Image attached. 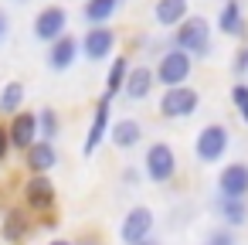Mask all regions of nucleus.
<instances>
[{
    "label": "nucleus",
    "mask_w": 248,
    "mask_h": 245,
    "mask_svg": "<svg viewBox=\"0 0 248 245\" xmlns=\"http://www.w3.org/2000/svg\"><path fill=\"white\" fill-rule=\"evenodd\" d=\"M204 245H238V238H234V231L228 225H217V228L207 231V242Z\"/></svg>",
    "instance_id": "nucleus-26"
},
{
    "label": "nucleus",
    "mask_w": 248,
    "mask_h": 245,
    "mask_svg": "<svg viewBox=\"0 0 248 245\" xmlns=\"http://www.w3.org/2000/svg\"><path fill=\"white\" fill-rule=\"evenodd\" d=\"M153 225H156L153 208H146V204L129 208L126 218H123V225H119V238H123V245H140V242H146V238L153 235Z\"/></svg>",
    "instance_id": "nucleus-8"
},
{
    "label": "nucleus",
    "mask_w": 248,
    "mask_h": 245,
    "mask_svg": "<svg viewBox=\"0 0 248 245\" xmlns=\"http://www.w3.org/2000/svg\"><path fill=\"white\" fill-rule=\"evenodd\" d=\"M48 245H75V242H68V238H51Z\"/></svg>",
    "instance_id": "nucleus-31"
},
{
    "label": "nucleus",
    "mask_w": 248,
    "mask_h": 245,
    "mask_svg": "<svg viewBox=\"0 0 248 245\" xmlns=\"http://www.w3.org/2000/svg\"><path fill=\"white\" fill-rule=\"evenodd\" d=\"M21 197H24V208L34 211V214H51L55 204H58V187L48 174H31L21 187Z\"/></svg>",
    "instance_id": "nucleus-6"
},
{
    "label": "nucleus",
    "mask_w": 248,
    "mask_h": 245,
    "mask_svg": "<svg viewBox=\"0 0 248 245\" xmlns=\"http://www.w3.org/2000/svg\"><path fill=\"white\" fill-rule=\"evenodd\" d=\"M11 34V17H7V11L4 7H0V41H4Z\"/></svg>",
    "instance_id": "nucleus-29"
},
{
    "label": "nucleus",
    "mask_w": 248,
    "mask_h": 245,
    "mask_svg": "<svg viewBox=\"0 0 248 245\" xmlns=\"http://www.w3.org/2000/svg\"><path fill=\"white\" fill-rule=\"evenodd\" d=\"M78 45H82V55H85L89 62H109V58H116L119 34H116L112 28H106V24L85 28V34L78 38Z\"/></svg>",
    "instance_id": "nucleus-7"
},
{
    "label": "nucleus",
    "mask_w": 248,
    "mask_h": 245,
    "mask_svg": "<svg viewBox=\"0 0 248 245\" xmlns=\"http://www.w3.org/2000/svg\"><path fill=\"white\" fill-rule=\"evenodd\" d=\"M231 72H234L238 79H245V75H248V45H241V48L234 51V62H231Z\"/></svg>",
    "instance_id": "nucleus-27"
},
{
    "label": "nucleus",
    "mask_w": 248,
    "mask_h": 245,
    "mask_svg": "<svg viewBox=\"0 0 248 245\" xmlns=\"http://www.w3.org/2000/svg\"><path fill=\"white\" fill-rule=\"evenodd\" d=\"M123 7V0H85L82 4V21L89 28H99V24H109Z\"/></svg>",
    "instance_id": "nucleus-21"
},
{
    "label": "nucleus",
    "mask_w": 248,
    "mask_h": 245,
    "mask_svg": "<svg viewBox=\"0 0 248 245\" xmlns=\"http://www.w3.org/2000/svg\"><path fill=\"white\" fill-rule=\"evenodd\" d=\"M211 21L204 14H190L180 28H173V48L187 51L190 58H207L211 55Z\"/></svg>",
    "instance_id": "nucleus-1"
},
{
    "label": "nucleus",
    "mask_w": 248,
    "mask_h": 245,
    "mask_svg": "<svg viewBox=\"0 0 248 245\" xmlns=\"http://www.w3.org/2000/svg\"><path fill=\"white\" fill-rule=\"evenodd\" d=\"M24 82H7L4 89H0V116H17L24 109Z\"/></svg>",
    "instance_id": "nucleus-23"
},
{
    "label": "nucleus",
    "mask_w": 248,
    "mask_h": 245,
    "mask_svg": "<svg viewBox=\"0 0 248 245\" xmlns=\"http://www.w3.org/2000/svg\"><path fill=\"white\" fill-rule=\"evenodd\" d=\"M214 214L221 218V225H228V228H241V225H248V201H241V197H214Z\"/></svg>",
    "instance_id": "nucleus-20"
},
{
    "label": "nucleus",
    "mask_w": 248,
    "mask_h": 245,
    "mask_svg": "<svg viewBox=\"0 0 248 245\" xmlns=\"http://www.w3.org/2000/svg\"><path fill=\"white\" fill-rule=\"evenodd\" d=\"M58 133H62V119H58V113H55L51 106L38 109V136H41V140H48V143H55V140H58Z\"/></svg>",
    "instance_id": "nucleus-24"
},
{
    "label": "nucleus",
    "mask_w": 248,
    "mask_h": 245,
    "mask_svg": "<svg viewBox=\"0 0 248 245\" xmlns=\"http://www.w3.org/2000/svg\"><path fill=\"white\" fill-rule=\"evenodd\" d=\"M62 34H68V11L62 4H48L34 17V38L45 45H55Z\"/></svg>",
    "instance_id": "nucleus-9"
},
{
    "label": "nucleus",
    "mask_w": 248,
    "mask_h": 245,
    "mask_svg": "<svg viewBox=\"0 0 248 245\" xmlns=\"http://www.w3.org/2000/svg\"><path fill=\"white\" fill-rule=\"evenodd\" d=\"M11 150H14V147H11V136H7V126H4V123H0V167H4V163H7V157H11Z\"/></svg>",
    "instance_id": "nucleus-28"
},
{
    "label": "nucleus",
    "mask_w": 248,
    "mask_h": 245,
    "mask_svg": "<svg viewBox=\"0 0 248 245\" xmlns=\"http://www.w3.org/2000/svg\"><path fill=\"white\" fill-rule=\"evenodd\" d=\"M140 245H156V242H153V238H146V242H140Z\"/></svg>",
    "instance_id": "nucleus-33"
},
{
    "label": "nucleus",
    "mask_w": 248,
    "mask_h": 245,
    "mask_svg": "<svg viewBox=\"0 0 248 245\" xmlns=\"http://www.w3.org/2000/svg\"><path fill=\"white\" fill-rule=\"evenodd\" d=\"M190 17V0H156L153 4V21L160 28H180Z\"/></svg>",
    "instance_id": "nucleus-19"
},
{
    "label": "nucleus",
    "mask_w": 248,
    "mask_h": 245,
    "mask_svg": "<svg viewBox=\"0 0 248 245\" xmlns=\"http://www.w3.org/2000/svg\"><path fill=\"white\" fill-rule=\"evenodd\" d=\"M217 31L224 38H245V11H241V0H224L221 11H217Z\"/></svg>",
    "instance_id": "nucleus-18"
},
{
    "label": "nucleus",
    "mask_w": 248,
    "mask_h": 245,
    "mask_svg": "<svg viewBox=\"0 0 248 245\" xmlns=\"http://www.w3.org/2000/svg\"><path fill=\"white\" fill-rule=\"evenodd\" d=\"M78 58H82V45L72 34H62L55 45H48V68L51 72H68Z\"/></svg>",
    "instance_id": "nucleus-15"
},
{
    "label": "nucleus",
    "mask_w": 248,
    "mask_h": 245,
    "mask_svg": "<svg viewBox=\"0 0 248 245\" xmlns=\"http://www.w3.org/2000/svg\"><path fill=\"white\" fill-rule=\"evenodd\" d=\"M190 72H194V58H190L187 51H180V48H173V45H170V48H163V51L156 55V65H153L156 85H163V89L187 85Z\"/></svg>",
    "instance_id": "nucleus-3"
},
{
    "label": "nucleus",
    "mask_w": 248,
    "mask_h": 245,
    "mask_svg": "<svg viewBox=\"0 0 248 245\" xmlns=\"http://www.w3.org/2000/svg\"><path fill=\"white\" fill-rule=\"evenodd\" d=\"M228 147H231V130L224 123H207L194 136V160L204 163V167L221 163L224 153H228Z\"/></svg>",
    "instance_id": "nucleus-2"
},
{
    "label": "nucleus",
    "mask_w": 248,
    "mask_h": 245,
    "mask_svg": "<svg viewBox=\"0 0 248 245\" xmlns=\"http://www.w3.org/2000/svg\"><path fill=\"white\" fill-rule=\"evenodd\" d=\"M129 58L126 55H116L112 58V65H109V72H106V92L102 96H109V99H116L119 92H123V85H126V75H129Z\"/></svg>",
    "instance_id": "nucleus-22"
},
{
    "label": "nucleus",
    "mask_w": 248,
    "mask_h": 245,
    "mask_svg": "<svg viewBox=\"0 0 248 245\" xmlns=\"http://www.w3.org/2000/svg\"><path fill=\"white\" fill-rule=\"evenodd\" d=\"M24 167L28 174H51L58 167V147L48 143V140H38L24 150Z\"/></svg>",
    "instance_id": "nucleus-16"
},
{
    "label": "nucleus",
    "mask_w": 248,
    "mask_h": 245,
    "mask_svg": "<svg viewBox=\"0 0 248 245\" xmlns=\"http://www.w3.org/2000/svg\"><path fill=\"white\" fill-rule=\"evenodd\" d=\"M231 102H234L241 123L248 126V82H234V85H231Z\"/></svg>",
    "instance_id": "nucleus-25"
},
{
    "label": "nucleus",
    "mask_w": 248,
    "mask_h": 245,
    "mask_svg": "<svg viewBox=\"0 0 248 245\" xmlns=\"http://www.w3.org/2000/svg\"><path fill=\"white\" fill-rule=\"evenodd\" d=\"M14 4H28V0H14Z\"/></svg>",
    "instance_id": "nucleus-34"
},
{
    "label": "nucleus",
    "mask_w": 248,
    "mask_h": 245,
    "mask_svg": "<svg viewBox=\"0 0 248 245\" xmlns=\"http://www.w3.org/2000/svg\"><path fill=\"white\" fill-rule=\"evenodd\" d=\"M143 136H146V130H143V123L136 116H119L109 126V143L116 150H136L143 143Z\"/></svg>",
    "instance_id": "nucleus-14"
},
{
    "label": "nucleus",
    "mask_w": 248,
    "mask_h": 245,
    "mask_svg": "<svg viewBox=\"0 0 248 245\" xmlns=\"http://www.w3.org/2000/svg\"><path fill=\"white\" fill-rule=\"evenodd\" d=\"M153 85H156V75H153V68H150V65H133V68H129V75H126L123 96H126L129 102H143V99H150Z\"/></svg>",
    "instance_id": "nucleus-17"
},
{
    "label": "nucleus",
    "mask_w": 248,
    "mask_h": 245,
    "mask_svg": "<svg viewBox=\"0 0 248 245\" xmlns=\"http://www.w3.org/2000/svg\"><path fill=\"white\" fill-rule=\"evenodd\" d=\"M123 180H126L129 187H133V184H140V170H136V167H126V170H123Z\"/></svg>",
    "instance_id": "nucleus-30"
},
{
    "label": "nucleus",
    "mask_w": 248,
    "mask_h": 245,
    "mask_svg": "<svg viewBox=\"0 0 248 245\" xmlns=\"http://www.w3.org/2000/svg\"><path fill=\"white\" fill-rule=\"evenodd\" d=\"M156 113L163 119H190L194 113H201V92L194 85H173V89H163L160 102H156Z\"/></svg>",
    "instance_id": "nucleus-5"
},
{
    "label": "nucleus",
    "mask_w": 248,
    "mask_h": 245,
    "mask_svg": "<svg viewBox=\"0 0 248 245\" xmlns=\"http://www.w3.org/2000/svg\"><path fill=\"white\" fill-rule=\"evenodd\" d=\"M180 163H177V150L167 143V140H153L146 150H143V174L146 180L153 184H170L177 177Z\"/></svg>",
    "instance_id": "nucleus-4"
},
{
    "label": "nucleus",
    "mask_w": 248,
    "mask_h": 245,
    "mask_svg": "<svg viewBox=\"0 0 248 245\" xmlns=\"http://www.w3.org/2000/svg\"><path fill=\"white\" fill-rule=\"evenodd\" d=\"M217 194L221 197H241L248 201V163L245 160H231L221 167L217 174Z\"/></svg>",
    "instance_id": "nucleus-11"
},
{
    "label": "nucleus",
    "mask_w": 248,
    "mask_h": 245,
    "mask_svg": "<svg viewBox=\"0 0 248 245\" xmlns=\"http://www.w3.org/2000/svg\"><path fill=\"white\" fill-rule=\"evenodd\" d=\"M7 136H11V147L14 150H28L31 143H38L41 136H38V113H28V109H21L17 116H11V123H7Z\"/></svg>",
    "instance_id": "nucleus-13"
},
{
    "label": "nucleus",
    "mask_w": 248,
    "mask_h": 245,
    "mask_svg": "<svg viewBox=\"0 0 248 245\" xmlns=\"http://www.w3.org/2000/svg\"><path fill=\"white\" fill-rule=\"evenodd\" d=\"M31 231H34V221H31L28 208H7L4 214H0V238H4V242L21 245Z\"/></svg>",
    "instance_id": "nucleus-12"
},
{
    "label": "nucleus",
    "mask_w": 248,
    "mask_h": 245,
    "mask_svg": "<svg viewBox=\"0 0 248 245\" xmlns=\"http://www.w3.org/2000/svg\"><path fill=\"white\" fill-rule=\"evenodd\" d=\"M75 245H99L95 238H82V242H75Z\"/></svg>",
    "instance_id": "nucleus-32"
},
{
    "label": "nucleus",
    "mask_w": 248,
    "mask_h": 245,
    "mask_svg": "<svg viewBox=\"0 0 248 245\" xmlns=\"http://www.w3.org/2000/svg\"><path fill=\"white\" fill-rule=\"evenodd\" d=\"M112 99L109 96H102L99 102H95V109H92V123H89V133H85V143H82V153L85 157H92L106 140H109V126H112Z\"/></svg>",
    "instance_id": "nucleus-10"
}]
</instances>
